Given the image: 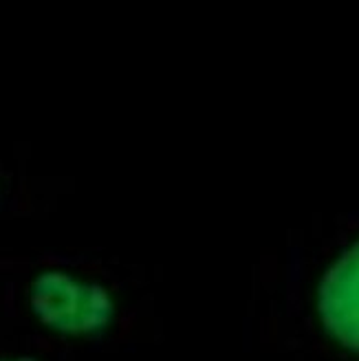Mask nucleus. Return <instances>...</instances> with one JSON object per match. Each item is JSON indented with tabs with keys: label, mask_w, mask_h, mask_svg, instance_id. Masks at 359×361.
Returning <instances> with one entry per match:
<instances>
[{
	"label": "nucleus",
	"mask_w": 359,
	"mask_h": 361,
	"mask_svg": "<svg viewBox=\"0 0 359 361\" xmlns=\"http://www.w3.org/2000/svg\"><path fill=\"white\" fill-rule=\"evenodd\" d=\"M317 317L339 346L359 353V240L322 276Z\"/></svg>",
	"instance_id": "f03ea898"
},
{
	"label": "nucleus",
	"mask_w": 359,
	"mask_h": 361,
	"mask_svg": "<svg viewBox=\"0 0 359 361\" xmlns=\"http://www.w3.org/2000/svg\"><path fill=\"white\" fill-rule=\"evenodd\" d=\"M29 306L47 329L68 337L97 335L115 315L109 288L62 269H49L33 278Z\"/></svg>",
	"instance_id": "f257e3e1"
},
{
	"label": "nucleus",
	"mask_w": 359,
	"mask_h": 361,
	"mask_svg": "<svg viewBox=\"0 0 359 361\" xmlns=\"http://www.w3.org/2000/svg\"><path fill=\"white\" fill-rule=\"evenodd\" d=\"M0 361H35L33 357H11V359H7V357H3Z\"/></svg>",
	"instance_id": "7ed1b4c3"
}]
</instances>
